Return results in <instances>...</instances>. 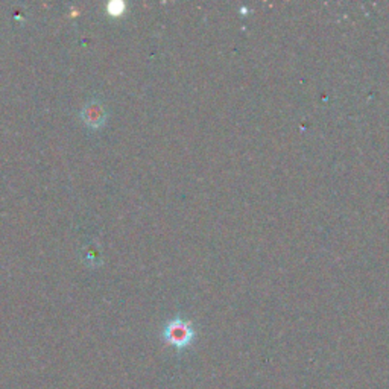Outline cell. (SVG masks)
Segmentation results:
<instances>
[{
	"label": "cell",
	"mask_w": 389,
	"mask_h": 389,
	"mask_svg": "<svg viewBox=\"0 0 389 389\" xmlns=\"http://www.w3.org/2000/svg\"><path fill=\"white\" fill-rule=\"evenodd\" d=\"M163 338L164 341L168 344L175 345L177 349H184V347L190 345V342L193 341L195 332L190 322L181 318H175L169 321L166 327H164Z\"/></svg>",
	"instance_id": "1"
},
{
	"label": "cell",
	"mask_w": 389,
	"mask_h": 389,
	"mask_svg": "<svg viewBox=\"0 0 389 389\" xmlns=\"http://www.w3.org/2000/svg\"><path fill=\"white\" fill-rule=\"evenodd\" d=\"M81 119L90 128H102L106 120V110L99 101H90L84 109L81 110Z\"/></svg>",
	"instance_id": "2"
},
{
	"label": "cell",
	"mask_w": 389,
	"mask_h": 389,
	"mask_svg": "<svg viewBox=\"0 0 389 389\" xmlns=\"http://www.w3.org/2000/svg\"><path fill=\"white\" fill-rule=\"evenodd\" d=\"M127 10V3L125 2H119V0H116V2H110L106 5V13L111 17H120V15L125 14Z\"/></svg>",
	"instance_id": "3"
}]
</instances>
